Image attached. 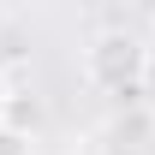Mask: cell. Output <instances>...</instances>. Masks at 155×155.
Masks as SVG:
<instances>
[{
  "mask_svg": "<svg viewBox=\"0 0 155 155\" xmlns=\"http://www.w3.org/2000/svg\"><path fill=\"white\" fill-rule=\"evenodd\" d=\"M149 42L137 36L131 24H101L96 36L84 42V60H78V72H84V84L96 90V96H137L143 90V78H149Z\"/></svg>",
  "mask_w": 155,
  "mask_h": 155,
  "instance_id": "obj_1",
  "label": "cell"
},
{
  "mask_svg": "<svg viewBox=\"0 0 155 155\" xmlns=\"http://www.w3.org/2000/svg\"><path fill=\"white\" fill-rule=\"evenodd\" d=\"M0 155H36V137H24V131H12V125L0 119Z\"/></svg>",
  "mask_w": 155,
  "mask_h": 155,
  "instance_id": "obj_2",
  "label": "cell"
},
{
  "mask_svg": "<svg viewBox=\"0 0 155 155\" xmlns=\"http://www.w3.org/2000/svg\"><path fill=\"white\" fill-rule=\"evenodd\" d=\"M6 101H12V84H6V72H0V119H6Z\"/></svg>",
  "mask_w": 155,
  "mask_h": 155,
  "instance_id": "obj_3",
  "label": "cell"
},
{
  "mask_svg": "<svg viewBox=\"0 0 155 155\" xmlns=\"http://www.w3.org/2000/svg\"><path fill=\"white\" fill-rule=\"evenodd\" d=\"M143 42H149V60H155V12H149V36H143Z\"/></svg>",
  "mask_w": 155,
  "mask_h": 155,
  "instance_id": "obj_4",
  "label": "cell"
}]
</instances>
